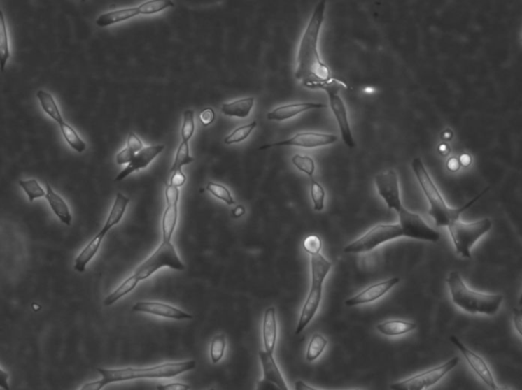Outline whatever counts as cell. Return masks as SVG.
Returning a JSON list of instances; mask_svg holds the SVG:
<instances>
[{
	"label": "cell",
	"instance_id": "5b68a950",
	"mask_svg": "<svg viewBox=\"0 0 522 390\" xmlns=\"http://www.w3.org/2000/svg\"><path fill=\"white\" fill-rule=\"evenodd\" d=\"M447 284L449 285L450 294L455 306L460 308L467 313L494 315L499 311L504 300L502 295H488L468 289L467 285L464 284L460 273L457 270L450 272Z\"/></svg>",
	"mask_w": 522,
	"mask_h": 390
},
{
	"label": "cell",
	"instance_id": "7402d4cb",
	"mask_svg": "<svg viewBox=\"0 0 522 390\" xmlns=\"http://www.w3.org/2000/svg\"><path fill=\"white\" fill-rule=\"evenodd\" d=\"M263 342H264L265 351L273 354L276 347V334H278V326H276V310L274 307L269 308L265 312L264 319H263Z\"/></svg>",
	"mask_w": 522,
	"mask_h": 390
},
{
	"label": "cell",
	"instance_id": "ac0fdd59",
	"mask_svg": "<svg viewBox=\"0 0 522 390\" xmlns=\"http://www.w3.org/2000/svg\"><path fill=\"white\" fill-rule=\"evenodd\" d=\"M164 150V145H155V146H149L146 148H142L139 152L134 155L133 159L131 160L129 166L118 175L115 178V182H122L124 178L129 177L131 173L145 168L153 159Z\"/></svg>",
	"mask_w": 522,
	"mask_h": 390
},
{
	"label": "cell",
	"instance_id": "9c48e42d",
	"mask_svg": "<svg viewBox=\"0 0 522 390\" xmlns=\"http://www.w3.org/2000/svg\"><path fill=\"white\" fill-rule=\"evenodd\" d=\"M166 266L178 271H183L185 269L184 263L178 257L175 247L171 244V242L162 240V245L148 259L138 267L134 275L139 280H144L153 275L158 269Z\"/></svg>",
	"mask_w": 522,
	"mask_h": 390
},
{
	"label": "cell",
	"instance_id": "2e32d148",
	"mask_svg": "<svg viewBox=\"0 0 522 390\" xmlns=\"http://www.w3.org/2000/svg\"><path fill=\"white\" fill-rule=\"evenodd\" d=\"M399 282H400V278L393 277L390 278V280L378 282V284L369 285L367 289L357 294L356 296L348 298L345 302V305L348 307H355L359 306V305L374 302V301L379 300L381 296H385L388 291H391L393 287L398 284Z\"/></svg>",
	"mask_w": 522,
	"mask_h": 390
},
{
	"label": "cell",
	"instance_id": "816d5d0a",
	"mask_svg": "<svg viewBox=\"0 0 522 390\" xmlns=\"http://www.w3.org/2000/svg\"><path fill=\"white\" fill-rule=\"evenodd\" d=\"M295 389L297 390H314L316 389H313V387H309V385L305 384L303 381L299 380L297 381L295 383Z\"/></svg>",
	"mask_w": 522,
	"mask_h": 390
},
{
	"label": "cell",
	"instance_id": "603a6c76",
	"mask_svg": "<svg viewBox=\"0 0 522 390\" xmlns=\"http://www.w3.org/2000/svg\"><path fill=\"white\" fill-rule=\"evenodd\" d=\"M416 323L409 322V321L392 319L376 325V331L383 335L397 336L416 331Z\"/></svg>",
	"mask_w": 522,
	"mask_h": 390
},
{
	"label": "cell",
	"instance_id": "83f0119b",
	"mask_svg": "<svg viewBox=\"0 0 522 390\" xmlns=\"http://www.w3.org/2000/svg\"><path fill=\"white\" fill-rule=\"evenodd\" d=\"M10 57L8 28H6L3 13L0 10V71H6V64Z\"/></svg>",
	"mask_w": 522,
	"mask_h": 390
},
{
	"label": "cell",
	"instance_id": "4fadbf2b",
	"mask_svg": "<svg viewBox=\"0 0 522 390\" xmlns=\"http://www.w3.org/2000/svg\"><path fill=\"white\" fill-rule=\"evenodd\" d=\"M451 342L459 351L461 352L465 360L467 361L470 366L472 368V370L477 374L479 378L490 387L491 389H498L497 387L496 381L493 377L492 372H491L490 368H488L487 363L485 362L481 356L475 354L474 352L470 351L467 347H465L464 343L461 342L456 336H451Z\"/></svg>",
	"mask_w": 522,
	"mask_h": 390
},
{
	"label": "cell",
	"instance_id": "4316f807",
	"mask_svg": "<svg viewBox=\"0 0 522 390\" xmlns=\"http://www.w3.org/2000/svg\"><path fill=\"white\" fill-rule=\"evenodd\" d=\"M37 98L39 99L42 109H43L44 113H45L46 115H48L51 119L55 120L57 124L64 122L59 106H57L55 98H53V96L51 95L50 93L46 92V91L43 90L38 91Z\"/></svg>",
	"mask_w": 522,
	"mask_h": 390
},
{
	"label": "cell",
	"instance_id": "f1b7e54d",
	"mask_svg": "<svg viewBox=\"0 0 522 390\" xmlns=\"http://www.w3.org/2000/svg\"><path fill=\"white\" fill-rule=\"evenodd\" d=\"M59 129L62 131V136H64V140L66 143L73 149L77 151L78 153L84 152L86 150L87 146L86 143L79 137L77 131L73 130L70 124H66V122H60Z\"/></svg>",
	"mask_w": 522,
	"mask_h": 390
},
{
	"label": "cell",
	"instance_id": "b9f144b4",
	"mask_svg": "<svg viewBox=\"0 0 522 390\" xmlns=\"http://www.w3.org/2000/svg\"><path fill=\"white\" fill-rule=\"evenodd\" d=\"M214 119H216V115H214L213 109L211 108V107H207V108L203 109L202 113H200L199 120L204 127L213 124Z\"/></svg>",
	"mask_w": 522,
	"mask_h": 390
},
{
	"label": "cell",
	"instance_id": "d6a6232c",
	"mask_svg": "<svg viewBox=\"0 0 522 390\" xmlns=\"http://www.w3.org/2000/svg\"><path fill=\"white\" fill-rule=\"evenodd\" d=\"M189 142L183 141L178 146L177 154H176L175 162L171 168V173L182 171V167L194 161V158L190 156Z\"/></svg>",
	"mask_w": 522,
	"mask_h": 390
},
{
	"label": "cell",
	"instance_id": "8992f818",
	"mask_svg": "<svg viewBox=\"0 0 522 390\" xmlns=\"http://www.w3.org/2000/svg\"><path fill=\"white\" fill-rule=\"evenodd\" d=\"M332 266V262L325 259L321 255L320 252L311 255V287H310L309 296L301 312L300 319H299L295 332L296 335L302 333L310 321L313 319L316 312L318 311L321 298H323V282L331 270Z\"/></svg>",
	"mask_w": 522,
	"mask_h": 390
},
{
	"label": "cell",
	"instance_id": "6da1fadb",
	"mask_svg": "<svg viewBox=\"0 0 522 390\" xmlns=\"http://www.w3.org/2000/svg\"><path fill=\"white\" fill-rule=\"evenodd\" d=\"M325 8L327 0H320L316 4L299 45L295 77L302 82L303 86L310 89H323L334 80L332 71L321 60L318 53V38L325 20Z\"/></svg>",
	"mask_w": 522,
	"mask_h": 390
},
{
	"label": "cell",
	"instance_id": "836d02e7",
	"mask_svg": "<svg viewBox=\"0 0 522 390\" xmlns=\"http://www.w3.org/2000/svg\"><path fill=\"white\" fill-rule=\"evenodd\" d=\"M20 186L24 189V193L28 196L29 201L32 203L36 199L41 197H45V192L41 188L37 180H20Z\"/></svg>",
	"mask_w": 522,
	"mask_h": 390
},
{
	"label": "cell",
	"instance_id": "e0dca14e",
	"mask_svg": "<svg viewBox=\"0 0 522 390\" xmlns=\"http://www.w3.org/2000/svg\"><path fill=\"white\" fill-rule=\"evenodd\" d=\"M134 312L153 314V315L162 316L171 319L183 320L192 319L193 316L186 313L178 308L169 306L164 303L157 302H138L132 308Z\"/></svg>",
	"mask_w": 522,
	"mask_h": 390
},
{
	"label": "cell",
	"instance_id": "c3c4849f",
	"mask_svg": "<svg viewBox=\"0 0 522 390\" xmlns=\"http://www.w3.org/2000/svg\"><path fill=\"white\" fill-rule=\"evenodd\" d=\"M521 321H522L521 311V310L516 309V308H515L514 309V325H515V327H516L517 331H519V334L522 333Z\"/></svg>",
	"mask_w": 522,
	"mask_h": 390
},
{
	"label": "cell",
	"instance_id": "d4e9b609",
	"mask_svg": "<svg viewBox=\"0 0 522 390\" xmlns=\"http://www.w3.org/2000/svg\"><path fill=\"white\" fill-rule=\"evenodd\" d=\"M254 98L247 97L238 99L231 103H224L222 106V113L227 117H241L245 119L248 117L252 107H253Z\"/></svg>",
	"mask_w": 522,
	"mask_h": 390
},
{
	"label": "cell",
	"instance_id": "681fc988",
	"mask_svg": "<svg viewBox=\"0 0 522 390\" xmlns=\"http://www.w3.org/2000/svg\"><path fill=\"white\" fill-rule=\"evenodd\" d=\"M459 167H460V162H459V160L457 159V158L453 157L449 160V161H448V168H449L450 171H458Z\"/></svg>",
	"mask_w": 522,
	"mask_h": 390
},
{
	"label": "cell",
	"instance_id": "ab89813d",
	"mask_svg": "<svg viewBox=\"0 0 522 390\" xmlns=\"http://www.w3.org/2000/svg\"><path fill=\"white\" fill-rule=\"evenodd\" d=\"M194 111L186 110L184 113V122L182 127V140L185 142H189L194 133Z\"/></svg>",
	"mask_w": 522,
	"mask_h": 390
},
{
	"label": "cell",
	"instance_id": "30bf717a",
	"mask_svg": "<svg viewBox=\"0 0 522 390\" xmlns=\"http://www.w3.org/2000/svg\"><path fill=\"white\" fill-rule=\"evenodd\" d=\"M459 364V359L454 356L451 360L439 366L430 368L427 371L421 372L411 377L404 379L399 382L393 383L390 389L395 390H423L439 382L446 374L449 373Z\"/></svg>",
	"mask_w": 522,
	"mask_h": 390
},
{
	"label": "cell",
	"instance_id": "f5cc1de1",
	"mask_svg": "<svg viewBox=\"0 0 522 390\" xmlns=\"http://www.w3.org/2000/svg\"><path fill=\"white\" fill-rule=\"evenodd\" d=\"M459 162H460V164H463V166H470V162H472V158H470V156L467 155V154H464V155L461 156Z\"/></svg>",
	"mask_w": 522,
	"mask_h": 390
},
{
	"label": "cell",
	"instance_id": "3957f363",
	"mask_svg": "<svg viewBox=\"0 0 522 390\" xmlns=\"http://www.w3.org/2000/svg\"><path fill=\"white\" fill-rule=\"evenodd\" d=\"M196 362L194 360L180 363H166L148 368H120V369H104L98 368L97 371L101 379L93 382L86 383L81 389L100 390L109 383L120 381L133 380L141 378H171L178 374L195 369Z\"/></svg>",
	"mask_w": 522,
	"mask_h": 390
},
{
	"label": "cell",
	"instance_id": "d6986e66",
	"mask_svg": "<svg viewBox=\"0 0 522 390\" xmlns=\"http://www.w3.org/2000/svg\"><path fill=\"white\" fill-rule=\"evenodd\" d=\"M325 104L313 103V102H301V103L287 104L276 107L274 110L267 113V119L271 120H285L296 117L299 113H305L311 109L325 108Z\"/></svg>",
	"mask_w": 522,
	"mask_h": 390
},
{
	"label": "cell",
	"instance_id": "4dcf8cb0",
	"mask_svg": "<svg viewBox=\"0 0 522 390\" xmlns=\"http://www.w3.org/2000/svg\"><path fill=\"white\" fill-rule=\"evenodd\" d=\"M327 345V340L325 336L320 333H314L307 347L306 360L309 362H313L325 351Z\"/></svg>",
	"mask_w": 522,
	"mask_h": 390
},
{
	"label": "cell",
	"instance_id": "9a60e30c",
	"mask_svg": "<svg viewBox=\"0 0 522 390\" xmlns=\"http://www.w3.org/2000/svg\"><path fill=\"white\" fill-rule=\"evenodd\" d=\"M260 358L262 365L263 380L258 383V389H269L271 387V389L287 390V384L274 361L273 354L261 349Z\"/></svg>",
	"mask_w": 522,
	"mask_h": 390
},
{
	"label": "cell",
	"instance_id": "e575fe53",
	"mask_svg": "<svg viewBox=\"0 0 522 390\" xmlns=\"http://www.w3.org/2000/svg\"><path fill=\"white\" fill-rule=\"evenodd\" d=\"M310 195L314 204V210L323 211L325 208V191L318 180L311 178L310 182Z\"/></svg>",
	"mask_w": 522,
	"mask_h": 390
},
{
	"label": "cell",
	"instance_id": "7a4b0ae2",
	"mask_svg": "<svg viewBox=\"0 0 522 390\" xmlns=\"http://www.w3.org/2000/svg\"><path fill=\"white\" fill-rule=\"evenodd\" d=\"M374 180L379 194L387 203L389 209H394L398 214L399 224L402 227L404 237L432 243L441 240L438 231L430 229L418 214L410 212L404 208L401 203L398 175L394 169L379 173Z\"/></svg>",
	"mask_w": 522,
	"mask_h": 390
},
{
	"label": "cell",
	"instance_id": "ba28073f",
	"mask_svg": "<svg viewBox=\"0 0 522 390\" xmlns=\"http://www.w3.org/2000/svg\"><path fill=\"white\" fill-rule=\"evenodd\" d=\"M402 237L404 231L400 224H378L362 237L346 246L344 252L347 254L365 253L372 251L386 242Z\"/></svg>",
	"mask_w": 522,
	"mask_h": 390
},
{
	"label": "cell",
	"instance_id": "7bdbcfd3",
	"mask_svg": "<svg viewBox=\"0 0 522 390\" xmlns=\"http://www.w3.org/2000/svg\"><path fill=\"white\" fill-rule=\"evenodd\" d=\"M134 155H135V153H134L129 147H127L124 150L118 153L115 160H117L118 164H130L131 160L133 159Z\"/></svg>",
	"mask_w": 522,
	"mask_h": 390
},
{
	"label": "cell",
	"instance_id": "ffe728a7",
	"mask_svg": "<svg viewBox=\"0 0 522 390\" xmlns=\"http://www.w3.org/2000/svg\"><path fill=\"white\" fill-rule=\"evenodd\" d=\"M107 233H108V231H106L104 227V229H102L101 231H100L99 233H98L97 235H96L95 237L89 242V244L85 247L83 251H82L81 253L78 255V257L76 258L75 265H73L75 270L80 272V273H83V272L86 270L87 265H88V263L93 259V257H94L96 253H97L98 250L100 248V245H101L102 240H104Z\"/></svg>",
	"mask_w": 522,
	"mask_h": 390
},
{
	"label": "cell",
	"instance_id": "db71d44e",
	"mask_svg": "<svg viewBox=\"0 0 522 390\" xmlns=\"http://www.w3.org/2000/svg\"><path fill=\"white\" fill-rule=\"evenodd\" d=\"M82 1H85V0H82Z\"/></svg>",
	"mask_w": 522,
	"mask_h": 390
},
{
	"label": "cell",
	"instance_id": "52a82bcc",
	"mask_svg": "<svg viewBox=\"0 0 522 390\" xmlns=\"http://www.w3.org/2000/svg\"><path fill=\"white\" fill-rule=\"evenodd\" d=\"M491 227L492 220L490 218H484L472 224H464L459 219L453 222L448 229L457 253L460 254L463 258H472L470 249L477 240L490 231Z\"/></svg>",
	"mask_w": 522,
	"mask_h": 390
},
{
	"label": "cell",
	"instance_id": "f907efd6",
	"mask_svg": "<svg viewBox=\"0 0 522 390\" xmlns=\"http://www.w3.org/2000/svg\"><path fill=\"white\" fill-rule=\"evenodd\" d=\"M245 214V208L243 206H241V205H239V206L235 207V208L232 210V217L233 218H239L241 217V216L244 215Z\"/></svg>",
	"mask_w": 522,
	"mask_h": 390
},
{
	"label": "cell",
	"instance_id": "8fae6325",
	"mask_svg": "<svg viewBox=\"0 0 522 390\" xmlns=\"http://www.w3.org/2000/svg\"><path fill=\"white\" fill-rule=\"evenodd\" d=\"M344 86L345 84L342 82L334 80L331 83L325 85L323 89L329 95L330 106H331L334 117H336L337 122H338L343 141L349 148H354L355 142H354L353 135H352L351 128H350L347 108H346L344 100L339 94L340 89L344 88Z\"/></svg>",
	"mask_w": 522,
	"mask_h": 390
},
{
	"label": "cell",
	"instance_id": "8d00e7d4",
	"mask_svg": "<svg viewBox=\"0 0 522 390\" xmlns=\"http://www.w3.org/2000/svg\"><path fill=\"white\" fill-rule=\"evenodd\" d=\"M225 349H226V335L220 334V335L213 338L211 343V356L214 364L222 360L223 356H224Z\"/></svg>",
	"mask_w": 522,
	"mask_h": 390
},
{
	"label": "cell",
	"instance_id": "d590c367",
	"mask_svg": "<svg viewBox=\"0 0 522 390\" xmlns=\"http://www.w3.org/2000/svg\"><path fill=\"white\" fill-rule=\"evenodd\" d=\"M256 126H258V122L254 120L251 124L238 128L237 130L234 131L231 135L227 136L226 139H225V144L230 145L234 144V143L244 141L247 137H249L250 133H251V131L255 129Z\"/></svg>",
	"mask_w": 522,
	"mask_h": 390
},
{
	"label": "cell",
	"instance_id": "bcb514c9",
	"mask_svg": "<svg viewBox=\"0 0 522 390\" xmlns=\"http://www.w3.org/2000/svg\"><path fill=\"white\" fill-rule=\"evenodd\" d=\"M158 390H189L191 389L190 385L183 384V383H169V384L160 385Z\"/></svg>",
	"mask_w": 522,
	"mask_h": 390
},
{
	"label": "cell",
	"instance_id": "cb8c5ba5",
	"mask_svg": "<svg viewBox=\"0 0 522 390\" xmlns=\"http://www.w3.org/2000/svg\"><path fill=\"white\" fill-rule=\"evenodd\" d=\"M138 15H139L138 8H122V10H113V12L99 15V17L96 20V24L100 28H104V27L127 21V20L135 17Z\"/></svg>",
	"mask_w": 522,
	"mask_h": 390
},
{
	"label": "cell",
	"instance_id": "5bb4252c",
	"mask_svg": "<svg viewBox=\"0 0 522 390\" xmlns=\"http://www.w3.org/2000/svg\"><path fill=\"white\" fill-rule=\"evenodd\" d=\"M180 191L178 187L167 184L166 198L167 207L162 216V240L171 242L178 222V203Z\"/></svg>",
	"mask_w": 522,
	"mask_h": 390
},
{
	"label": "cell",
	"instance_id": "7dc6e473",
	"mask_svg": "<svg viewBox=\"0 0 522 390\" xmlns=\"http://www.w3.org/2000/svg\"><path fill=\"white\" fill-rule=\"evenodd\" d=\"M8 377H10V375H8V372L0 369V389H10V387H8Z\"/></svg>",
	"mask_w": 522,
	"mask_h": 390
},
{
	"label": "cell",
	"instance_id": "f35d334b",
	"mask_svg": "<svg viewBox=\"0 0 522 390\" xmlns=\"http://www.w3.org/2000/svg\"><path fill=\"white\" fill-rule=\"evenodd\" d=\"M206 189L211 192L214 197L218 198L222 201L226 202L227 205L235 204V200L233 199V196L230 193L229 189L225 186H222L220 184H216V182H209L207 185Z\"/></svg>",
	"mask_w": 522,
	"mask_h": 390
},
{
	"label": "cell",
	"instance_id": "60d3db41",
	"mask_svg": "<svg viewBox=\"0 0 522 390\" xmlns=\"http://www.w3.org/2000/svg\"><path fill=\"white\" fill-rule=\"evenodd\" d=\"M303 248L310 255H313V254L320 253L323 248V242L318 236H309L303 242Z\"/></svg>",
	"mask_w": 522,
	"mask_h": 390
},
{
	"label": "cell",
	"instance_id": "277c9868",
	"mask_svg": "<svg viewBox=\"0 0 522 390\" xmlns=\"http://www.w3.org/2000/svg\"><path fill=\"white\" fill-rule=\"evenodd\" d=\"M412 169H414L419 186L421 187L423 194L427 197L428 204H430L428 214L434 218L435 224L438 227L450 226L453 222L460 219L461 214L470 208L488 189H486L485 192L479 194L474 200L468 202L467 204L464 205L460 208H451L446 204L445 200L442 197L434 180L428 175L427 168H425L421 158H414V161H412Z\"/></svg>",
	"mask_w": 522,
	"mask_h": 390
},
{
	"label": "cell",
	"instance_id": "f546056e",
	"mask_svg": "<svg viewBox=\"0 0 522 390\" xmlns=\"http://www.w3.org/2000/svg\"><path fill=\"white\" fill-rule=\"evenodd\" d=\"M139 282L140 280L135 275H132L130 277L127 278L113 293L106 296V300H104V306H111L117 301H119L120 298L126 296L127 294L131 293L137 287Z\"/></svg>",
	"mask_w": 522,
	"mask_h": 390
},
{
	"label": "cell",
	"instance_id": "74e56055",
	"mask_svg": "<svg viewBox=\"0 0 522 390\" xmlns=\"http://www.w3.org/2000/svg\"><path fill=\"white\" fill-rule=\"evenodd\" d=\"M292 162L299 171L306 173L310 178L313 177L314 171H316V164H314V160L311 157L297 154L292 158Z\"/></svg>",
	"mask_w": 522,
	"mask_h": 390
},
{
	"label": "cell",
	"instance_id": "484cf974",
	"mask_svg": "<svg viewBox=\"0 0 522 390\" xmlns=\"http://www.w3.org/2000/svg\"><path fill=\"white\" fill-rule=\"evenodd\" d=\"M129 202H130V199H129L128 197L122 195V193L117 194V197H115L113 208H111V213H109L106 224H104V226L106 231H109V229H113L115 225L119 224L120 220H122Z\"/></svg>",
	"mask_w": 522,
	"mask_h": 390
},
{
	"label": "cell",
	"instance_id": "7c38bea8",
	"mask_svg": "<svg viewBox=\"0 0 522 390\" xmlns=\"http://www.w3.org/2000/svg\"><path fill=\"white\" fill-rule=\"evenodd\" d=\"M338 141V137L330 133H316V131H306V133H299L291 139L285 141L267 144L260 147V150L273 148V147L296 146L302 148H318V147L329 146Z\"/></svg>",
	"mask_w": 522,
	"mask_h": 390
},
{
	"label": "cell",
	"instance_id": "ee69618b",
	"mask_svg": "<svg viewBox=\"0 0 522 390\" xmlns=\"http://www.w3.org/2000/svg\"><path fill=\"white\" fill-rule=\"evenodd\" d=\"M127 147H129L134 153H137L143 148V144L141 140L135 133H129L128 145H127Z\"/></svg>",
	"mask_w": 522,
	"mask_h": 390
},
{
	"label": "cell",
	"instance_id": "f6af8a7d",
	"mask_svg": "<svg viewBox=\"0 0 522 390\" xmlns=\"http://www.w3.org/2000/svg\"><path fill=\"white\" fill-rule=\"evenodd\" d=\"M185 182H186V175L181 171L171 173V180H169V184L180 188V187L184 186Z\"/></svg>",
	"mask_w": 522,
	"mask_h": 390
},
{
	"label": "cell",
	"instance_id": "44dd1931",
	"mask_svg": "<svg viewBox=\"0 0 522 390\" xmlns=\"http://www.w3.org/2000/svg\"><path fill=\"white\" fill-rule=\"evenodd\" d=\"M45 198L46 200H48L49 206L52 209L55 215L59 218L60 222L64 224L68 225V226L69 225H71L73 217H71V214L68 205H66V201L60 197L59 194H57L53 191L48 182H46Z\"/></svg>",
	"mask_w": 522,
	"mask_h": 390
},
{
	"label": "cell",
	"instance_id": "1f68e13d",
	"mask_svg": "<svg viewBox=\"0 0 522 390\" xmlns=\"http://www.w3.org/2000/svg\"><path fill=\"white\" fill-rule=\"evenodd\" d=\"M174 6L175 4L173 0H148L140 4L138 10H139V15H155V13L162 12Z\"/></svg>",
	"mask_w": 522,
	"mask_h": 390
}]
</instances>
